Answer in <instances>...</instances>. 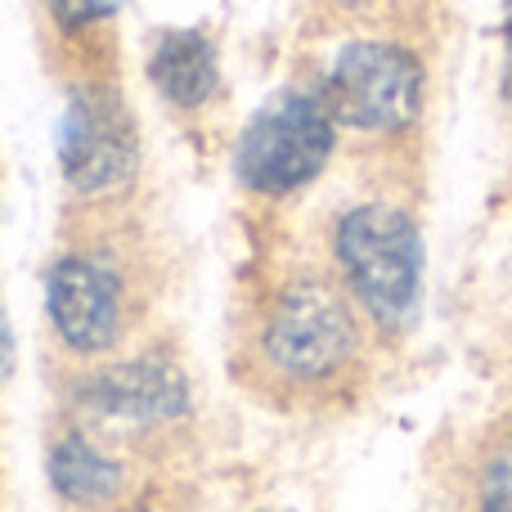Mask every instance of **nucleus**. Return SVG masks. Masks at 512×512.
<instances>
[{
  "mask_svg": "<svg viewBox=\"0 0 512 512\" xmlns=\"http://www.w3.org/2000/svg\"><path fill=\"white\" fill-rule=\"evenodd\" d=\"M77 409L104 427H158L189 414V382L171 360H131L77 387Z\"/></svg>",
  "mask_w": 512,
  "mask_h": 512,
  "instance_id": "obj_7",
  "label": "nucleus"
},
{
  "mask_svg": "<svg viewBox=\"0 0 512 512\" xmlns=\"http://www.w3.org/2000/svg\"><path fill=\"white\" fill-rule=\"evenodd\" d=\"M337 122L324 95L310 90H283L248 122L234 149V171L252 194H292L310 185L333 158Z\"/></svg>",
  "mask_w": 512,
  "mask_h": 512,
  "instance_id": "obj_3",
  "label": "nucleus"
},
{
  "mask_svg": "<svg viewBox=\"0 0 512 512\" xmlns=\"http://www.w3.org/2000/svg\"><path fill=\"white\" fill-rule=\"evenodd\" d=\"M59 167L77 194L122 189L140 167V135L122 95L108 86H77L59 122Z\"/></svg>",
  "mask_w": 512,
  "mask_h": 512,
  "instance_id": "obj_5",
  "label": "nucleus"
},
{
  "mask_svg": "<svg viewBox=\"0 0 512 512\" xmlns=\"http://www.w3.org/2000/svg\"><path fill=\"white\" fill-rule=\"evenodd\" d=\"M477 504H481V512H512V436H504V441L481 459Z\"/></svg>",
  "mask_w": 512,
  "mask_h": 512,
  "instance_id": "obj_10",
  "label": "nucleus"
},
{
  "mask_svg": "<svg viewBox=\"0 0 512 512\" xmlns=\"http://www.w3.org/2000/svg\"><path fill=\"white\" fill-rule=\"evenodd\" d=\"M14 373V328H9V315L0 310V387Z\"/></svg>",
  "mask_w": 512,
  "mask_h": 512,
  "instance_id": "obj_12",
  "label": "nucleus"
},
{
  "mask_svg": "<svg viewBox=\"0 0 512 512\" xmlns=\"http://www.w3.org/2000/svg\"><path fill=\"white\" fill-rule=\"evenodd\" d=\"M504 32L512 36V0H508V9H504Z\"/></svg>",
  "mask_w": 512,
  "mask_h": 512,
  "instance_id": "obj_13",
  "label": "nucleus"
},
{
  "mask_svg": "<svg viewBox=\"0 0 512 512\" xmlns=\"http://www.w3.org/2000/svg\"><path fill=\"white\" fill-rule=\"evenodd\" d=\"M337 5H355V0H337Z\"/></svg>",
  "mask_w": 512,
  "mask_h": 512,
  "instance_id": "obj_14",
  "label": "nucleus"
},
{
  "mask_svg": "<svg viewBox=\"0 0 512 512\" xmlns=\"http://www.w3.org/2000/svg\"><path fill=\"white\" fill-rule=\"evenodd\" d=\"M50 486L59 490L68 504L77 508H99L113 504L122 490V468L108 459L99 445H90L81 432H68L54 441L50 450Z\"/></svg>",
  "mask_w": 512,
  "mask_h": 512,
  "instance_id": "obj_9",
  "label": "nucleus"
},
{
  "mask_svg": "<svg viewBox=\"0 0 512 512\" xmlns=\"http://www.w3.org/2000/svg\"><path fill=\"white\" fill-rule=\"evenodd\" d=\"M122 9V0H50V14L59 18V27L77 32V27H90V23H104Z\"/></svg>",
  "mask_w": 512,
  "mask_h": 512,
  "instance_id": "obj_11",
  "label": "nucleus"
},
{
  "mask_svg": "<svg viewBox=\"0 0 512 512\" xmlns=\"http://www.w3.org/2000/svg\"><path fill=\"white\" fill-rule=\"evenodd\" d=\"M45 310L63 346L99 355L122 333V279L99 256L68 252L45 274Z\"/></svg>",
  "mask_w": 512,
  "mask_h": 512,
  "instance_id": "obj_6",
  "label": "nucleus"
},
{
  "mask_svg": "<svg viewBox=\"0 0 512 512\" xmlns=\"http://www.w3.org/2000/svg\"><path fill=\"white\" fill-rule=\"evenodd\" d=\"M333 252L355 306L378 328L400 333L414 319L423 288V239L414 216L391 203H364L337 221Z\"/></svg>",
  "mask_w": 512,
  "mask_h": 512,
  "instance_id": "obj_1",
  "label": "nucleus"
},
{
  "mask_svg": "<svg viewBox=\"0 0 512 512\" xmlns=\"http://www.w3.org/2000/svg\"><path fill=\"white\" fill-rule=\"evenodd\" d=\"M149 77L158 95L176 108H198L216 95V45L203 32H167L149 54Z\"/></svg>",
  "mask_w": 512,
  "mask_h": 512,
  "instance_id": "obj_8",
  "label": "nucleus"
},
{
  "mask_svg": "<svg viewBox=\"0 0 512 512\" xmlns=\"http://www.w3.org/2000/svg\"><path fill=\"white\" fill-rule=\"evenodd\" d=\"M265 360L292 382H319L342 378L360 351V324H355L351 297L324 279H297L274 297L265 315Z\"/></svg>",
  "mask_w": 512,
  "mask_h": 512,
  "instance_id": "obj_2",
  "label": "nucleus"
},
{
  "mask_svg": "<svg viewBox=\"0 0 512 512\" xmlns=\"http://www.w3.org/2000/svg\"><path fill=\"white\" fill-rule=\"evenodd\" d=\"M333 122L355 131H405L423 108V63L391 41H351L324 81Z\"/></svg>",
  "mask_w": 512,
  "mask_h": 512,
  "instance_id": "obj_4",
  "label": "nucleus"
}]
</instances>
